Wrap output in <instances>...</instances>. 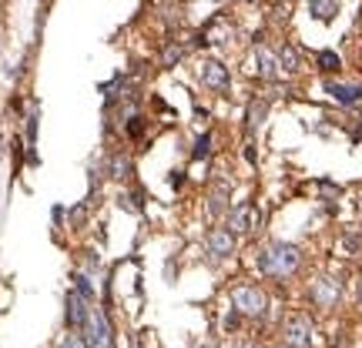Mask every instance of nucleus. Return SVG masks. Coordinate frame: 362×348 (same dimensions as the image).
Wrapping results in <instances>:
<instances>
[{
	"mask_svg": "<svg viewBox=\"0 0 362 348\" xmlns=\"http://www.w3.org/2000/svg\"><path fill=\"white\" fill-rule=\"evenodd\" d=\"M299 265H302V252H299V245H288V241H268L258 252V271L265 278L286 281L299 271Z\"/></svg>",
	"mask_w": 362,
	"mask_h": 348,
	"instance_id": "f257e3e1",
	"label": "nucleus"
},
{
	"mask_svg": "<svg viewBox=\"0 0 362 348\" xmlns=\"http://www.w3.org/2000/svg\"><path fill=\"white\" fill-rule=\"evenodd\" d=\"M231 308L245 318H262L268 308V298L265 291L255 288V285H238V288H231Z\"/></svg>",
	"mask_w": 362,
	"mask_h": 348,
	"instance_id": "f03ea898",
	"label": "nucleus"
},
{
	"mask_svg": "<svg viewBox=\"0 0 362 348\" xmlns=\"http://www.w3.org/2000/svg\"><path fill=\"white\" fill-rule=\"evenodd\" d=\"M81 335L88 338V348H115V329L104 308H91V318Z\"/></svg>",
	"mask_w": 362,
	"mask_h": 348,
	"instance_id": "7ed1b4c3",
	"label": "nucleus"
},
{
	"mask_svg": "<svg viewBox=\"0 0 362 348\" xmlns=\"http://www.w3.org/2000/svg\"><path fill=\"white\" fill-rule=\"evenodd\" d=\"M315 329L308 322V315H288L286 322V348H312Z\"/></svg>",
	"mask_w": 362,
	"mask_h": 348,
	"instance_id": "20e7f679",
	"label": "nucleus"
},
{
	"mask_svg": "<svg viewBox=\"0 0 362 348\" xmlns=\"http://www.w3.org/2000/svg\"><path fill=\"white\" fill-rule=\"evenodd\" d=\"M198 74H201V84H205L208 91H215V94H225V97H229V91H231V74H229V67H225L222 60H215V58L205 60Z\"/></svg>",
	"mask_w": 362,
	"mask_h": 348,
	"instance_id": "39448f33",
	"label": "nucleus"
},
{
	"mask_svg": "<svg viewBox=\"0 0 362 348\" xmlns=\"http://www.w3.org/2000/svg\"><path fill=\"white\" fill-rule=\"evenodd\" d=\"M312 302H315V308H336L339 305V298H343V281H336V278H329V275H322V278H315L312 281Z\"/></svg>",
	"mask_w": 362,
	"mask_h": 348,
	"instance_id": "423d86ee",
	"label": "nucleus"
},
{
	"mask_svg": "<svg viewBox=\"0 0 362 348\" xmlns=\"http://www.w3.org/2000/svg\"><path fill=\"white\" fill-rule=\"evenodd\" d=\"M235 238L238 234L231 232V228H208V234H205V252L215 261H225V258L235 254Z\"/></svg>",
	"mask_w": 362,
	"mask_h": 348,
	"instance_id": "0eeeda50",
	"label": "nucleus"
},
{
	"mask_svg": "<svg viewBox=\"0 0 362 348\" xmlns=\"http://www.w3.org/2000/svg\"><path fill=\"white\" fill-rule=\"evenodd\" d=\"M91 302L84 298V295H77L74 288L67 291V298H64V318H67V329L71 331H84L88 325V318H91V308H88Z\"/></svg>",
	"mask_w": 362,
	"mask_h": 348,
	"instance_id": "6e6552de",
	"label": "nucleus"
},
{
	"mask_svg": "<svg viewBox=\"0 0 362 348\" xmlns=\"http://www.w3.org/2000/svg\"><path fill=\"white\" fill-rule=\"evenodd\" d=\"M229 228L235 234H248V232L258 228V211H255L252 201H238V205H231L229 208Z\"/></svg>",
	"mask_w": 362,
	"mask_h": 348,
	"instance_id": "1a4fd4ad",
	"label": "nucleus"
},
{
	"mask_svg": "<svg viewBox=\"0 0 362 348\" xmlns=\"http://www.w3.org/2000/svg\"><path fill=\"white\" fill-rule=\"evenodd\" d=\"M325 94H332L343 107H359L362 84H352V80H325Z\"/></svg>",
	"mask_w": 362,
	"mask_h": 348,
	"instance_id": "9d476101",
	"label": "nucleus"
},
{
	"mask_svg": "<svg viewBox=\"0 0 362 348\" xmlns=\"http://www.w3.org/2000/svg\"><path fill=\"white\" fill-rule=\"evenodd\" d=\"M255 64H258V74H262V80H275L279 78V54H272L265 44H255Z\"/></svg>",
	"mask_w": 362,
	"mask_h": 348,
	"instance_id": "9b49d317",
	"label": "nucleus"
},
{
	"mask_svg": "<svg viewBox=\"0 0 362 348\" xmlns=\"http://www.w3.org/2000/svg\"><path fill=\"white\" fill-rule=\"evenodd\" d=\"M229 194H231V184L229 181H222V184H215L208 191V214L211 218H225L229 214Z\"/></svg>",
	"mask_w": 362,
	"mask_h": 348,
	"instance_id": "f8f14e48",
	"label": "nucleus"
},
{
	"mask_svg": "<svg viewBox=\"0 0 362 348\" xmlns=\"http://www.w3.org/2000/svg\"><path fill=\"white\" fill-rule=\"evenodd\" d=\"M131 171H134V164H131V157L124 155V151H121V155L104 157V174H108V177H115V181H128Z\"/></svg>",
	"mask_w": 362,
	"mask_h": 348,
	"instance_id": "ddd939ff",
	"label": "nucleus"
},
{
	"mask_svg": "<svg viewBox=\"0 0 362 348\" xmlns=\"http://www.w3.org/2000/svg\"><path fill=\"white\" fill-rule=\"evenodd\" d=\"M268 114V101H262V97H252L245 107V131L248 134H255L258 128H262V121H265Z\"/></svg>",
	"mask_w": 362,
	"mask_h": 348,
	"instance_id": "4468645a",
	"label": "nucleus"
},
{
	"mask_svg": "<svg viewBox=\"0 0 362 348\" xmlns=\"http://www.w3.org/2000/svg\"><path fill=\"white\" fill-rule=\"evenodd\" d=\"M308 14L315 20H322V24H332L336 14H339V0H312L308 3Z\"/></svg>",
	"mask_w": 362,
	"mask_h": 348,
	"instance_id": "2eb2a0df",
	"label": "nucleus"
},
{
	"mask_svg": "<svg viewBox=\"0 0 362 348\" xmlns=\"http://www.w3.org/2000/svg\"><path fill=\"white\" fill-rule=\"evenodd\" d=\"M279 67H282L286 74H299V67H302V54H299L295 44H286V47L279 51Z\"/></svg>",
	"mask_w": 362,
	"mask_h": 348,
	"instance_id": "dca6fc26",
	"label": "nucleus"
},
{
	"mask_svg": "<svg viewBox=\"0 0 362 348\" xmlns=\"http://www.w3.org/2000/svg\"><path fill=\"white\" fill-rule=\"evenodd\" d=\"M117 208H121V211H131V214H141L145 211V205H141V191H128V188H124V191L117 194Z\"/></svg>",
	"mask_w": 362,
	"mask_h": 348,
	"instance_id": "f3484780",
	"label": "nucleus"
},
{
	"mask_svg": "<svg viewBox=\"0 0 362 348\" xmlns=\"http://www.w3.org/2000/svg\"><path fill=\"white\" fill-rule=\"evenodd\" d=\"M315 64H319V71H322V74H336V71L343 67V58H339L336 51H319Z\"/></svg>",
	"mask_w": 362,
	"mask_h": 348,
	"instance_id": "a211bd4d",
	"label": "nucleus"
},
{
	"mask_svg": "<svg viewBox=\"0 0 362 348\" xmlns=\"http://www.w3.org/2000/svg\"><path fill=\"white\" fill-rule=\"evenodd\" d=\"M81 271H84L88 278H97V275H101V254H97V252H84V254H81Z\"/></svg>",
	"mask_w": 362,
	"mask_h": 348,
	"instance_id": "6ab92c4d",
	"label": "nucleus"
},
{
	"mask_svg": "<svg viewBox=\"0 0 362 348\" xmlns=\"http://www.w3.org/2000/svg\"><path fill=\"white\" fill-rule=\"evenodd\" d=\"M88 205H91V201H81V205H74V208L67 211V221H71V228H74V232H81V228H84V221H88Z\"/></svg>",
	"mask_w": 362,
	"mask_h": 348,
	"instance_id": "aec40b11",
	"label": "nucleus"
},
{
	"mask_svg": "<svg viewBox=\"0 0 362 348\" xmlns=\"http://www.w3.org/2000/svg\"><path fill=\"white\" fill-rule=\"evenodd\" d=\"M211 144H215V137H211V134H198V141H195V151H191V161H205V157L211 155Z\"/></svg>",
	"mask_w": 362,
	"mask_h": 348,
	"instance_id": "412c9836",
	"label": "nucleus"
},
{
	"mask_svg": "<svg viewBox=\"0 0 362 348\" xmlns=\"http://www.w3.org/2000/svg\"><path fill=\"white\" fill-rule=\"evenodd\" d=\"M71 281H74V291H77V295H84L88 302H94V288H91V278H88L84 271H74V278H71Z\"/></svg>",
	"mask_w": 362,
	"mask_h": 348,
	"instance_id": "4be33fe9",
	"label": "nucleus"
},
{
	"mask_svg": "<svg viewBox=\"0 0 362 348\" xmlns=\"http://www.w3.org/2000/svg\"><path fill=\"white\" fill-rule=\"evenodd\" d=\"M181 58H185V47H181V44H172V47L165 51V58H161V64H165V67H174V64H178Z\"/></svg>",
	"mask_w": 362,
	"mask_h": 348,
	"instance_id": "5701e85b",
	"label": "nucleus"
},
{
	"mask_svg": "<svg viewBox=\"0 0 362 348\" xmlns=\"http://www.w3.org/2000/svg\"><path fill=\"white\" fill-rule=\"evenodd\" d=\"M343 248H345V252H349V254H356V252H359V248H362V234L345 232V234H343Z\"/></svg>",
	"mask_w": 362,
	"mask_h": 348,
	"instance_id": "b1692460",
	"label": "nucleus"
},
{
	"mask_svg": "<svg viewBox=\"0 0 362 348\" xmlns=\"http://www.w3.org/2000/svg\"><path fill=\"white\" fill-rule=\"evenodd\" d=\"M60 348H88V338H84L81 331H71V335H64Z\"/></svg>",
	"mask_w": 362,
	"mask_h": 348,
	"instance_id": "393cba45",
	"label": "nucleus"
},
{
	"mask_svg": "<svg viewBox=\"0 0 362 348\" xmlns=\"http://www.w3.org/2000/svg\"><path fill=\"white\" fill-rule=\"evenodd\" d=\"M238 318H242V315H238V311H235V308H231V315H229V318H225V329H238Z\"/></svg>",
	"mask_w": 362,
	"mask_h": 348,
	"instance_id": "a878e982",
	"label": "nucleus"
},
{
	"mask_svg": "<svg viewBox=\"0 0 362 348\" xmlns=\"http://www.w3.org/2000/svg\"><path fill=\"white\" fill-rule=\"evenodd\" d=\"M332 348H349V338H345V335H339V338L332 342Z\"/></svg>",
	"mask_w": 362,
	"mask_h": 348,
	"instance_id": "bb28decb",
	"label": "nucleus"
},
{
	"mask_svg": "<svg viewBox=\"0 0 362 348\" xmlns=\"http://www.w3.org/2000/svg\"><path fill=\"white\" fill-rule=\"evenodd\" d=\"M238 348H262V345H258V342H242Z\"/></svg>",
	"mask_w": 362,
	"mask_h": 348,
	"instance_id": "cd10ccee",
	"label": "nucleus"
},
{
	"mask_svg": "<svg viewBox=\"0 0 362 348\" xmlns=\"http://www.w3.org/2000/svg\"><path fill=\"white\" fill-rule=\"evenodd\" d=\"M359 298H362V281H359Z\"/></svg>",
	"mask_w": 362,
	"mask_h": 348,
	"instance_id": "c85d7f7f",
	"label": "nucleus"
},
{
	"mask_svg": "<svg viewBox=\"0 0 362 348\" xmlns=\"http://www.w3.org/2000/svg\"><path fill=\"white\" fill-rule=\"evenodd\" d=\"M215 3H225V0H215Z\"/></svg>",
	"mask_w": 362,
	"mask_h": 348,
	"instance_id": "c756f323",
	"label": "nucleus"
}]
</instances>
